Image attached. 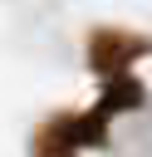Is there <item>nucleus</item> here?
Returning a JSON list of instances; mask_svg holds the SVG:
<instances>
[{
    "label": "nucleus",
    "instance_id": "f257e3e1",
    "mask_svg": "<svg viewBox=\"0 0 152 157\" xmlns=\"http://www.w3.org/2000/svg\"><path fill=\"white\" fill-rule=\"evenodd\" d=\"M152 44L147 39H127V34H118V29H103L98 39H93V69L98 74H123L127 64H132V54H147Z\"/></svg>",
    "mask_w": 152,
    "mask_h": 157
}]
</instances>
